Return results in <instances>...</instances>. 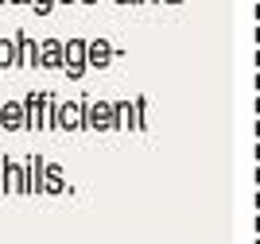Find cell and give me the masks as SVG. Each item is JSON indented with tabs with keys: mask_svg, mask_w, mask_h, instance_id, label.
Segmentation results:
<instances>
[{
	"mask_svg": "<svg viewBox=\"0 0 260 244\" xmlns=\"http://www.w3.org/2000/svg\"><path fill=\"white\" fill-rule=\"evenodd\" d=\"M70 82L86 78V39H62V66H58Z\"/></svg>",
	"mask_w": 260,
	"mask_h": 244,
	"instance_id": "1",
	"label": "cell"
},
{
	"mask_svg": "<svg viewBox=\"0 0 260 244\" xmlns=\"http://www.w3.org/2000/svg\"><path fill=\"white\" fill-rule=\"evenodd\" d=\"M47 101H51V93H47V89H31V93L20 101V105H23V132H43Z\"/></svg>",
	"mask_w": 260,
	"mask_h": 244,
	"instance_id": "2",
	"label": "cell"
},
{
	"mask_svg": "<svg viewBox=\"0 0 260 244\" xmlns=\"http://www.w3.org/2000/svg\"><path fill=\"white\" fill-rule=\"evenodd\" d=\"M113 58H120V47L113 39H86V70H105Z\"/></svg>",
	"mask_w": 260,
	"mask_h": 244,
	"instance_id": "3",
	"label": "cell"
},
{
	"mask_svg": "<svg viewBox=\"0 0 260 244\" xmlns=\"http://www.w3.org/2000/svg\"><path fill=\"white\" fill-rule=\"evenodd\" d=\"M0 194H16V198H27V179H23V163L0 159Z\"/></svg>",
	"mask_w": 260,
	"mask_h": 244,
	"instance_id": "4",
	"label": "cell"
},
{
	"mask_svg": "<svg viewBox=\"0 0 260 244\" xmlns=\"http://www.w3.org/2000/svg\"><path fill=\"white\" fill-rule=\"evenodd\" d=\"M86 132H113V101H86Z\"/></svg>",
	"mask_w": 260,
	"mask_h": 244,
	"instance_id": "5",
	"label": "cell"
},
{
	"mask_svg": "<svg viewBox=\"0 0 260 244\" xmlns=\"http://www.w3.org/2000/svg\"><path fill=\"white\" fill-rule=\"evenodd\" d=\"M12 47H16V70H39V43L35 39L16 31L12 35Z\"/></svg>",
	"mask_w": 260,
	"mask_h": 244,
	"instance_id": "6",
	"label": "cell"
},
{
	"mask_svg": "<svg viewBox=\"0 0 260 244\" xmlns=\"http://www.w3.org/2000/svg\"><path fill=\"white\" fill-rule=\"evenodd\" d=\"M43 194H51V198L66 194V170H62V163H43Z\"/></svg>",
	"mask_w": 260,
	"mask_h": 244,
	"instance_id": "7",
	"label": "cell"
},
{
	"mask_svg": "<svg viewBox=\"0 0 260 244\" xmlns=\"http://www.w3.org/2000/svg\"><path fill=\"white\" fill-rule=\"evenodd\" d=\"M62 66V39H43L39 43V70H58Z\"/></svg>",
	"mask_w": 260,
	"mask_h": 244,
	"instance_id": "8",
	"label": "cell"
},
{
	"mask_svg": "<svg viewBox=\"0 0 260 244\" xmlns=\"http://www.w3.org/2000/svg\"><path fill=\"white\" fill-rule=\"evenodd\" d=\"M0 128L4 132H23V105L20 101H4L0 105Z\"/></svg>",
	"mask_w": 260,
	"mask_h": 244,
	"instance_id": "9",
	"label": "cell"
},
{
	"mask_svg": "<svg viewBox=\"0 0 260 244\" xmlns=\"http://www.w3.org/2000/svg\"><path fill=\"white\" fill-rule=\"evenodd\" d=\"M113 132H136L132 101H113Z\"/></svg>",
	"mask_w": 260,
	"mask_h": 244,
	"instance_id": "10",
	"label": "cell"
},
{
	"mask_svg": "<svg viewBox=\"0 0 260 244\" xmlns=\"http://www.w3.org/2000/svg\"><path fill=\"white\" fill-rule=\"evenodd\" d=\"M8 70H16V47H12V39H0V78Z\"/></svg>",
	"mask_w": 260,
	"mask_h": 244,
	"instance_id": "11",
	"label": "cell"
},
{
	"mask_svg": "<svg viewBox=\"0 0 260 244\" xmlns=\"http://www.w3.org/2000/svg\"><path fill=\"white\" fill-rule=\"evenodd\" d=\"M132 117H136V132H148V97L132 101Z\"/></svg>",
	"mask_w": 260,
	"mask_h": 244,
	"instance_id": "12",
	"label": "cell"
},
{
	"mask_svg": "<svg viewBox=\"0 0 260 244\" xmlns=\"http://www.w3.org/2000/svg\"><path fill=\"white\" fill-rule=\"evenodd\" d=\"M27 4H31L35 16H51V12H54V0H27Z\"/></svg>",
	"mask_w": 260,
	"mask_h": 244,
	"instance_id": "13",
	"label": "cell"
},
{
	"mask_svg": "<svg viewBox=\"0 0 260 244\" xmlns=\"http://www.w3.org/2000/svg\"><path fill=\"white\" fill-rule=\"evenodd\" d=\"M120 8H140V0H117Z\"/></svg>",
	"mask_w": 260,
	"mask_h": 244,
	"instance_id": "14",
	"label": "cell"
},
{
	"mask_svg": "<svg viewBox=\"0 0 260 244\" xmlns=\"http://www.w3.org/2000/svg\"><path fill=\"white\" fill-rule=\"evenodd\" d=\"M70 4H78V0H54V8H70Z\"/></svg>",
	"mask_w": 260,
	"mask_h": 244,
	"instance_id": "15",
	"label": "cell"
},
{
	"mask_svg": "<svg viewBox=\"0 0 260 244\" xmlns=\"http://www.w3.org/2000/svg\"><path fill=\"white\" fill-rule=\"evenodd\" d=\"M159 4H167V8H175V4H183V0H159Z\"/></svg>",
	"mask_w": 260,
	"mask_h": 244,
	"instance_id": "16",
	"label": "cell"
},
{
	"mask_svg": "<svg viewBox=\"0 0 260 244\" xmlns=\"http://www.w3.org/2000/svg\"><path fill=\"white\" fill-rule=\"evenodd\" d=\"M78 4H86V8H89V4H98V0H78Z\"/></svg>",
	"mask_w": 260,
	"mask_h": 244,
	"instance_id": "17",
	"label": "cell"
},
{
	"mask_svg": "<svg viewBox=\"0 0 260 244\" xmlns=\"http://www.w3.org/2000/svg\"><path fill=\"white\" fill-rule=\"evenodd\" d=\"M4 4H27V0H4Z\"/></svg>",
	"mask_w": 260,
	"mask_h": 244,
	"instance_id": "18",
	"label": "cell"
},
{
	"mask_svg": "<svg viewBox=\"0 0 260 244\" xmlns=\"http://www.w3.org/2000/svg\"><path fill=\"white\" fill-rule=\"evenodd\" d=\"M140 4H159V0H140Z\"/></svg>",
	"mask_w": 260,
	"mask_h": 244,
	"instance_id": "19",
	"label": "cell"
},
{
	"mask_svg": "<svg viewBox=\"0 0 260 244\" xmlns=\"http://www.w3.org/2000/svg\"><path fill=\"white\" fill-rule=\"evenodd\" d=\"M0 4H4V0H0Z\"/></svg>",
	"mask_w": 260,
	"mask_h": 244,
	"instance_id": "20",
	"label": "cell"
}]
</instances>
